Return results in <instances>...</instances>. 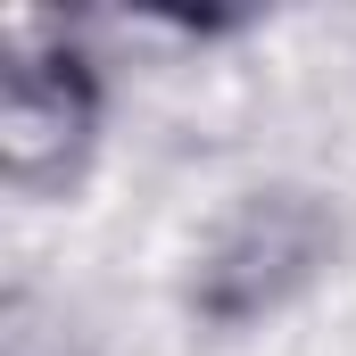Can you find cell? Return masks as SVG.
Listing matches in <instances>:
<instances>
[{
    "label": "cell",
    "instance_id": "cell-1",
    "mask_svg": "<svg viewBox=\"0 0 356 356\" xmlns=\"http://www.w3.org/2000/svg\"><path fill=\"white\" fill-rule=\"evenodd\" d=\"M348 257V207L340 191L307 175L241 182L182 257V315L199 332H257L282 323L298 298H315Z\"/></svg>",
    "mask_w": 356,
    "mask_h": 356
},
{
    "label": "cell",
    "instance_id": "cell-2",
    "mask_svg": "<svg viewBox=\"0 0 356 356\" xmlns=\"http://www.w3.org/2000/svg\"><path fill=\"white\" fill-rule=\"evenodd\" d=\"M108 141V67L83 17H0V182L17 199H75Z\"/></svg>",
    "mask_w": 356,
    "mask_h": 356
}]
</instances>
